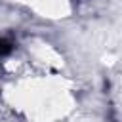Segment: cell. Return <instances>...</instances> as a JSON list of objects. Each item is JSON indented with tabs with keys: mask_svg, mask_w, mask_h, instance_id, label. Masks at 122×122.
<instances>
[{
	"mask_svg": "<svg viewBox=\"0 0 122 122\" xmlns=\"http://www.w3.org/2000/svg\"><path fill=\"white\" fill-rule=\"evenodd\" d=\"M8 51H11V44L6 42V40H0V55H4Z\"/></svg>",
	"mask_w": 122,
	"mask_h": 122,
	"instance_id": "6da1fadb",
	"label": "cell"
}]
</instances>
